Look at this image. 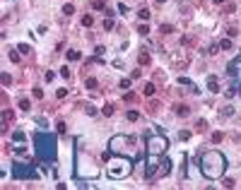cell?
<instances>
[{"instance_id":"1","label":"cell","mask_w":241,"mask_h":190,"mask_svg":"<svg viewBox=\"0 0 241 190\" xmlns=\"http://www.w3.org/2000/svg\"><path fill=\"white\" fill-rule=\"evenodd\" d=\"M224 169H227V161H224V156L220 152H203L200 156V171L207 176V178H217V176H222Z\"/></svg>"},{"instance_id":"2","label":"cell","mask_w":241,"mask_h":190,"mask_svg":"<svg viewBox=\"0 0 241 190\" xmlns=\"http://www.w3.org/2000/svg\"><path fill=\"white\" fill-rule=\"evenodd\" d=\"M104 161L109 164V176L111 178H120L130 171V164L125 156H113V154H104Z\"/></svg>"},{"instance_id":"3","label":"cell","mask_w":241,"mask_h":190,"mask_svg":"<svg viewBox=\"0 0 241 190\" xmlns=\"http://www.w3.org/2000/svg\"><path fill=\"white\" fill-rule=\"evenodd\" d=\"M34 142H36V154H39V156H44V159H53V154H56V142H53V137L41 135V132H39V135L34 137Z\"/></svg>"},{"instance_id":"4","label":"cell","mask_w":241,"mask_h":190,"mask_svg":"<svg viewBox=\"0 0 241 190\" xmlns=\"http://www.w3.org/2000/svg\"><path fill=\"white\" fill-rule=\"evenodd\" d=\"M145 140H147L149 142V154H162V152H167V147H169V142H167V137H145Z\"/></svg>"},{"instance_id":"5","label":"cell","mask_w":241,"mask_h":190,"mask_svg":"<svg viewBox=\"0 0 241 190\" xmlns=\"http://www.w3.org/2000/svg\"><path fill=\"white\" fill-rule=\"evenodd\" d=\"M12 171H15V176H17V178H36V176H39L31 166H24V164H15V166H12Z\"/></svg>"},{"instance_id":"6","label":"cell","mask_w":241,"mask_h":190,"mask_svg":"<svg viewBox=\"0 0 241 190\" xmlns=\"http://www.w3.org/2000/svg\"><path fill=\"white\" fill-rule=\"evenodd\" d=\"M12 118H15V113H12V109H5V111H2V135L7 132V123L12 120Z\"/></svg>"},{"instance_id":"7","label":"cell","mask_w":241,"mask_h":190,"mask_svg":"<svg viewBox=\"0 0 241 190\" xmlns=\"http://www.w3.org/2000/svg\"><path fill=\"white\" fill-rule=\"evenodd\" d=\"M188 113H191V106H186V104H178V106H176V116L186 118Z\"/></svg>"},{"instance_id":"8","label":"cell","mask_w":241,"mask_h":190,"mask_svg":"<svg viewBox=\"0 0 241 190\" xmlns=\"http://www.w3.org/2000/svg\"><path fill=\"white\" fill-rule=\"evenodd\" d=\"M207 87H210V91H212V94H220V84H217V80H215V77H210V80H207Z\"/></svg>"},{"instance_id":"9","label":"cell","mask_w":241,"mask_h":190,"mask_svg":"<svg viewBox=\"0 0 241 190\" xmlns=\"http://www.w3.org/2000/svg\"><path fill=\"white\" fill-rule=\"evenodd\" d=\"M149 60H152V58H149V53L140 51V55H138V63H140V65H149Z\"/></svg>"},{"instance_id":"10","label":"cell","mask_w":241,"mask_h":190,"mask_svg":"<svg viewBox=\"0 0 241 190\" xmlns=\"http://www.w3.org/2000/svg\"><path fill=\"white\" fill-rule=\"evenodd\" d=\"M7 58L12 60V63H19V60H22V58H19V51H15V48H10V51H7Z\"/></svg>"},{"instance_id":"11","label":"cell","mask_w":241,"mask_h":190,"mask_svg":"<svg viewBox=\"0 0 241 190\" xmlns=\"http://www.w3.org/2000/svg\"><path fill=\"white\" fill-rule=\"evenodd\" d=\"M65 58H68V60H80V51H75V48H70V51L65 53Z\"/></svg>"},{"instance_id":"12","label":"cell","mask_w":241,"mask_h":190,"mask_svg":"<svg viewBox=\"0 0 241 190\" xmlns=\"http://www.w3.org/2000/svg\"><path fill=\"white\" fill-rule=\"evenodd\" d=\"M220 116H222V118H232V116H234V106H224Z\"/></svg>"},{"instance_id":"13","label":"cell","mask_w":241,"mask_h":190,"mask_svg":"<svg viewBox=\"0 0 241 190\" xmlns=\"http://www.w3.org/2000/svg\"><path fill=\"white\" fill-rule=\"evenodd\" d=\"M97 84H99V82L94 80V77H87V80H84V87H87V89H97Z\"/></svg>"},{"instance_id":"14","label":"cell","mask_w":241,"mask_h":190,"mask_svg":"<svg viewBox=\"0 0 241 190\" xmlns=\"http://www.w3.org/2000/svg\"><path fill=\"white\" fill-rule=\"evenodd\" d=\"M171 31H174L171 24H162V27H159V34H162V36H164V34H171Z\"/></svg>"},{"instance_id":"15","label":"cell","mask_w":241,"mask_h":190,"mask_svg":"<svg viewBox=\"0 0 241 190\" xmlns=\"http://www.w3.org/2000/svg\"><path fill=\"white\" fill-rule=\"evenodd\" d=\"M12 140H15V142H24V140H27V135H24L22 130H17V132L12 135Z\"/></svg>"},{"instance_id":"16","label":"cell","mask_w":241,"mask_h":190,"mask_svg":"<svg viewBox=\"0 0 241 190\" xmlns=\"http://www.w3.org/2000/svg\"><path fill=\"white\" fill-rule=\"evenodd\" d=\"M92 24H94V17L92 15H84L82 17V27H92Z\"/></svg>"},{"instance_id":"17","label":"cell","mask_w":241,"mask_h":190,"mask_svg":"<svg viewBox=\"0 0 241 190\" xmlns=\"http://www.w3.org/2000/svg\"><path fill=\"white\" fill-rule=\"evenodd\" d=\"M125 118H128L130 123H135V120L140 118V113H138V111H128V113H125Z\"/></svg>"},{"instance_id":"18","label":"cell","mask_w":241,"mask_h":190,"mask_svg":"<svg viewBox=\"0 0 241 190\" xmlns=\"http://www.w3.org/2000/svg\"><path fill=\"white\" fill-rule=\"evenodd\" d=\"M222 140H224V132H222V130L212 132V142H215V145H217V142H222Z\"/></svg>"},{"instance_id":"19","label":"cell","mask_w":241,"mask_h":190,"mask_svg":"<svg viewBox=\"0 0 241 190\" xmlns=\"http://www.w3.org/2000/svg\"><path fill=\"white\" fill-rule=\"evenodd\" d=\"M234 185H236L234 178H222V188H234Z\"/></svg>"},{"instance_id":"20","label":"cell","mask_w":241,"mask_h":190,"mask_svg":"<svg viewBox=\"0 0 241 190\" xmlns=\"http://www.w3.org/2000/svg\"><path fill=\"white\" fill-rule=\"evenodd\" d=\"M220 48H222V51H229V48H232V41H229V39H222V41H220Z\"/></svg>"},{"instance_id":"21","label":"cell","mask_w":241,"mask_h":190,"mask_svg":"<svg viewBox=\"0 0 241 190\" xmlns=\"http://www.w3.org/2000/svg\"><path fill=\"white\" fill-rule=\"evenodd\" d=\"M0 77H2V87H10V84H12V77H10L7 72H2Z\"/></svg>"},{"instance_id":"22","label":"cell","mask_w":241,"mask_h":190,"mask_svg":"<svg viewBox=\"0 0 241 190\" xmlns=\"http://www.w3.org/2000/svg\"><path fill=\"white\" fill-rule=\"evenodd\" d=\"M123 101H128V104H135V101H138V96H135L133 91H128V94L123 96Z\"/></svg>"},{"instance_id":"23","label":"cell","mask_w":241,"mask_h":190,"mask_svg":"<svg viewBox=\"0 0 241 190\" xmlns=\"http://www.w3.org/2000/svg\"><path fill=\"white\" fill-rule=\"evenodd\" d=\"M234 10H236V5H234V2H227V5L222 7V12H227V15H232Z\"/></svg>"},{"instance_id":"24","label":"cell","mask_w":241,"mask_h":190,"mask_svg":"<svg viewBox=\"0 0 241 190\" xmlns=\"http://www.w3.org/2000/svg\"><path fill=\"white\" fill-rule=\"evenodd\" d=\"M19 109H22V111H29V109H31L29 99H19Z\"/></svg>"},{"instance_id":"25","label":"cell","mask_w":241,"mask_h":190,"mask_svg":"<svg viewBox=\"0 0 241 190\" xmlns=\"http://www.w3.org/2000/svg\"><path fill=\"white\" fill-rule=\"evenodd\" d=\"M102 113L104 116H113V104H106V106L102 109Z\"/></svg>"},{"instance_id":"26","label":"cell","mask_w":241,"mask_h":190,"mask_svg":"<svg viewBox=\"0 0 241 190\" xmlns=\"http://www.w3.org/2000/svg\"><path fill=\"white\" fill-rule=\"evenodd\" d=\"M92 7L94 10H106V5H104V0H92Z\"/></svg>"},{"instance_id":"27","label":"cell","mask_w":241,"mask_h":190,"mask_svg":"<svg viewBox=\"0 0 241 190\" xmlns=\"http://www.w3.org/2000/svg\"><path fill=\"white\" fill-rule=\"evenodd\" d=\"M138 17H140V19H147V17H149V10H147V7H140V10H138Z\"/></svg>"},{"instance_id":"28","label":"cell","mask_w":241,"mask_h":190,"mask_svg":"<svg viewBox=\"0 0 241 190\" xmlns=\"http://www.w3.org/2000/svg\"><path fill=\"white\" fill-rule=\"evenodd\" d=\"M145 94H147V96H152V94H154V84H152V82H147V84H145Z\"/></svg>"},{"instance_id":"29","label":"cell","mask_w":241,"mask_h":190,"mask_svg":"<svg viewBox=\"0 0 241 190\" xmlns=\"http://www.w3.org/2000/svg\"><path fill=\"white\" fill-rule=\"evenodd\" d=\"M73 12H75V7H73V5H63V15H65V17H70Z\"/></svg>"},{"instance_id":"30","label":"cell","mask_w":241,"mask_h":190,"mask_svg":"<svg viewBox=\"0 0 241 190\" xmlns=\"http://www.w3.org/2000/svg\"><path fill=\"white\" fill-rule=\"evenodd\" d=\"M56 130H58V135H60V137L65 135V123H63V120H60V123L56 125Z\"/></svg>"},{"instance_id":"31","label":"cell","mask_w":241,"mask_h":190,"mask_svg":"<svg viewBox=\"0 0 241 190\" xmlns=\"http://www.w3.org/2000/svg\"><path fill=\"white\" fill-rule=\"evenodd\" d=\"M188 137H191V130H181L178 132V140H188Z\"/></svg>"},{"instance_id":"32","label":"cell","mask_w":241,"mask_h":190,"mask_svg":"<svg viewBox=\"0 0 241 190\" xmlns=\"http://www.w3.org/2000/svg\"><path fill=\"white\" fill-rule=\"evenodd\" d=\"M104 29H106V31H111V29H113V22H111V19H104Z\"/></svg>"},{"instance_id":"33","label":"cell","mask_w":241,"mask_h":190,"mask_svg":"<svg viewBox=\"0 0 241 190\" xmlns=\"http://www.w3.org/2000/svg\"><path fill=\"white\" fill-rule=\"evenodd\" d=\"M31 94H34V99H44V91L39 89V87H36V89H34V91H31Z\"/></svg>"},{"instance_id":"34","label":"cell","mask_w":241,"mask_h":190,"mask_svg":"<svg viewBox=\"0 0 241 190\" xmlns=\"http://www.w3.org/2000/svg\"><path fill=\"white\" fill-rule=\"evenodd\" d=\"M138 31H140V34H149V27H147V24H140Z\"/></svg>"},{"instance_id":"35","label":"cell","mask_w":241,"mask_h":190,"mask_svg":"<svg viewBox=\"0 0 241 190\" xmlns=\"http://www.w3.org/2000/svg\"><path fill=\"white\" fill-rule=\"evenodd\" d=\"M195 127H198V130H205V127H207V120H205V118H203V120H198V125H195Z\"/></svg>"},{"instance_id":"36","label":"cell","mask_w":241,"mask_h":190,"mask_svg":"<svg viewBox=\"0 0 241 190\" xmlns=\"http://www.w3.org/2000/svg\"><path fill=\"white\" fill-rule=\"evenodd\" d=\"M227 34H229V36H236V34H239V29H236V27H229V29H227Z\"/></svg>"},{"instance_id":"37","label":"cell","mask_w":241,"mask_h":190,"mask_svg":"<svg viewBox=\"0 0 241 190\" xmlns=\"http://www.w3.org/2000/svg\"><path fill=\"white\" fill-rule=\"evenodd\" d=\"M130 87V80H120V89H128Z\"/></svg>"},{"instance_id":"38","label":"cell","mask_w":241,"mask_h":190,"mask_svg":"<svg viewBox=\"0 0 241 190\" xmlns=\"http://www.w3.org/2000/svg\"><path fill=\"white\" fill-rule=\"evenodd\" d=\"M60 77H65V80H68V77H70V70H68V67H63V70H60Z\"/></svg>"},{"instance_id":"39","label":"cell","mask_w":241,"mask_h":190,"mask_svg":"<svg viewBox=\"0 0 241 190\" xmlns=\"http://www.w3.org/2000/svg\"><path fill=\"white\" fill-rule=\"evenodd\" d=\"M56 96H58V99H65V96H68V91H65V89H58Z\"/></svg>"},{"instance_id":"40","label":"cell","mask_w":241,"mask_h":190,"mask_svg":"<svg viewBox=\"0 0 241 190\" xmlns=\"http://www.w3.org/2000/svg\"><path fill=\"white\" fill-rule=\"evenodd\" d=\"M84 111H87L89 116H97V109H94V106H87V109H84Z\"/></svg>"},{"instance_id":"41","label":"cell","mask_w":241,"mask_h":190,"mask_svg":"<svg viewBox=\"0 0 241 190\" xmlns=\"http://www.w3.org/2000/svg\"><path fill=\"white\" fill-rule=\"evenodd\" d=\"M212 2H217V5H222V2H224V0H212Z\"/></svg>"},{"instance_id":"42","label":"cell","mask_w":241,"mask_h":190,"mask_svg":"<svg viewBox=\"0 0 241 190\" xmlns=\"http://www.w3.org/2000/svg\"><path fill=\"white\" fill-rule=\"evenodd\" d=\"M164 2H167V0H157V5H164Z\"/></svg>"}]
</instances>
